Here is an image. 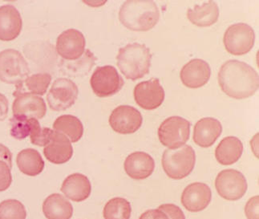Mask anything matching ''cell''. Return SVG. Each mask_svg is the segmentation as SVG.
Returning a JSON list of instances; mask_svg holds the SVG:
<instances>
[{
    "label": "cell",
    "mask_w": 259,
    "mask_h": 219,
    "mask_svg": "<svg viewBox=\"0 0 259 219\" xmlns=\"http://www.w3.org/2000/svg\"><path fill=\"white\" fill-rule=\"evenodd\" d=\"M221 89L234 99H246L258 90V74L250 65L239 60H229L219 72Z\"/></svg>",
    "instance_id": "1"
},
{
    "label": "cell",
    "mask_w": 259,
    "mask_h": 219,
    "mask_svg": "<svg viewBox=\"0 0 259 219\" xmlns=\"http://www.w3.org/2000/svg\"><path fill=\"white\" fill-rule=\"evenodd\" d=\"M119 20L132 31H147L157 25L160 11L153 1H126L120 8Z\"/></svg>",
    "instance_id": "2"
},
{
    "label": "cell",
    "mask_w": 259,
    "mask_h": 219,
    "mask_svg": "<svg viewBox=\"0 0 259 219\" xmlns=\"http://www.w3.org/2000/svg\"><path fill=\"white\" fill-rule=\"evenodd\" d=\"M116 60L122 74L128 80H137L149 73L152 55L145 45L130 43L119 50Z\"/></svg>",
    "instance_id": "3"
},
{
    "label": "cell",
    "mask_w": 259,
    "mask_h": 219,
    "mask_svg": "<svg viewBox=\"0 0 259 219\" xmlns=\"http://www.w3.org/2000/svg\"><path fill=\"white\" fill-rule=\"evenodd\" d=\"M196 155L194 149L188 145L178 149H167L163 153L162 167L167 176L181 180L194 170Z\"/></svg>",
    "instance_id": "4"
},
{
    "label": "cell",
    "mask_w": 259,
    "mask_h": 219,
    "mask_svg": "<svg viewBox=\"0 0 259 219\" xmlns=\"http://www.w3.org/2000/svg\"><path fill=\"white\" fill-rule=\"evenodd\" d=\"M28 64L23 55L15 49H6L0 53V80L17 84L29 75Z\"/></svg>",
    "instance_id": "5"
},
{
    "label": "cell",
    "mask_w": 259,
    "mask_h": 219,
    "mask_svg": "<svg viewBox=\"0 0 259 219\" xmlns=\"http://www.w3.org/2000/svg\"><path fill=\"white\" fill-rule=\"evenodd\" d=\"M190 123L181 116H170L164 120L158 128V138L163 146L178 149L190 138Z\"/></svg>",
    "instance_id": "6"
},
{
    "label": "cell",
    "mask_w": 259,
    "mask_h": 219,
    "mask_svg": "<svg viewBox=\"0 0 259 219\" xmlns=\"http://www.w3.org/2000/svg\"><path fill=\"white\" fill-rule=\"evenodd\" d=\"M255 34L253 28L246 23L233 24L227 28L223 37L225 49L230 54L242 56L253 49Z\"/></svg>",
    "instance_id": "7"
},
{
    "label": "cell",
    "mask_w": 259,
    "mask_h": 219,
    "mask_svg": "<svg viewBox=\"0 0 259 219\" xmlns=\"http://www.w3.org/2000/svg\"><path fill=\"white\" fill-rule=\"evenodd\" d=\"M215 187L222 198L237 201L245 195L248 186L246 178L236 169L221 171L215 180Z\"/></svg>",
    "instance_id": "8"
},
{
    "label": "cell",
    "mask_w": 259,
    "mask_h": 219,
    "mask_svg": "<svg viewBox=\"0 0 259 219\" xmlns=\"http://www.w3.org/2000/svg\"><path fill=\"white\" fill-rule=\"evenodd\" d=\"M90 83L96 95L103 98L111 97L120 92L124 82L114 67L105 65L98 67L95 70Z\"/></svg>",
    "instance_id": "9"
},
{
    "label": "cell",
    "mask_w": 259,
    "mask_h": 219,
    "mask_svg": "<svg viewBox=\"0 0 259 219\" xmlns=\"http://www.w3.org/2000/svg\"><path fill=\"white\" fill-rule=\"evenodd\" d=\"M77 86L67 78H59L53 83L47 95V101L51 109L57 112L69 109L77 99Z\"/></svg>",
    "instance_id": "10"
},
{
    "label": "cell",
    "mask_w": 259,
    "mask_h": 219,
    "mask_svg": "<svg viewBox=\"0 0 259 219\" xmlns=\"http://www.w3.org/2000/svg\"><path fill=\"white\" fill-rule=\"evenodd\" d=\"M11 135L18 140L30 136L31 143L35 146H45L49 128H41L37 119L23 116H13L10 120Z\"/></svg>",
    "instance_id": "11"
},
{
    "label": "cell",
    "mask_w": 259,
    "mask_h": 219,
    "mask_svg": "<svg viewBox=\"0 0 259 219\" xmlns=\"http://www.w3.org/2000/svg\"><path fill=\"white\" fill-rule=\"evenodd\" d=\"M143 122V117L138 109L130 105H120L112 111L109 124L115 132L132 134L137 132Z\"/></svg>",
    "instance_id": "12"
},
{
    "label": "cell",
    "mask_w": 259,
    "mask_h": 219,
    "mask_svg": "<svg viewBox=\"0 0 259 219\" xmlns=\"http://www.w3.org/2000/svg\"><path fill=\"white\" fill-rule=\"evenodd\" d=\"M134 95L136 103L145 110L157 109L164 100V89L157 78L137 84Z\"/></svg>",
    "instance_id": "13"
},
{
    "label": "cell",
    "mask_w": 259,
    "mask_h": 219,
    "mask_svg": "<svg viewBox=\"0 0 259 219\" xmlns=\"http://www.w3.org/2000/svg\"><path fill=\"white\" fill-rule=\"evenodd\" d=\"M44 147L45 157L56 165L68 162L73 154V148L69 139L55 130L51 129Z\"/></svg>",
    "instance_id": "14"
},
{
    "label": "cell",
    "mask_w": 259,
    "mask_h": 219,
    "mask_svg": "<svg viewBox=\"0 0 259 219\" xmlns=\"http://www.w3.org/2000/svg\"><path fill=\"white\" fill-rule=\"evenodd\" d=\"M85 45V38L82 32L76 29H68L59 35L56 49L64 60H76L84 53Z\"/></svg>",
    "instance_id": "15"
},
{
    "label": "cell",
    "mask_w": 259,
    "mask_h": 219,
    "mask_svg": "<svg viewBox=\"0 0 259 219\" xmlns=\"http://www.w3.org/2000/svg\"><path fill=\"white\" fill-rule=\"evenodd\" d=\"M210 75L209 64L201 59H194L184 65L180 77L184 85L190 89H198L208 83Z\"/></svg>",
    "instance_id": "16"
},
{
    "label": "cell",
    "mask_w": 259,
    "mask_h": 219,
    "mask_svg": "<svg viewBox=\"0 0 259 219\" xmlns=\"http://www.w3.org/2000/svg\"><path fill=\"white\" fill-rule=\"evenodd\" d=\"M212 193L205 183H194L189 185L182 195L184 207L190 212L202 211L210 203Z\"/></svg>",
    "instance_id": "17"
},
{
    "label": "cell",
    "mask_w": 259,
    "mask_h": 219,
    "mask_svg": "<svg viewBox=\"0 0 259 219\" xmlns=\"http://www.w3.org/2000/svg\"><path fill=\"white\" fill-rule=\"evenodd\" d=\"M126 173L135 180H144L151 176L155 169V161L145 152H135L127 157L124 164Z\"/></svg>",
    "instance_id": "18"
},
{
    "label": "cell",
    "mask_w": 259,
    "mask_h": 219,
    "mask_svg": "<svg viewBox=\"0 0 259 219\" xmlns=\"http://www.w3.org/2000/svg\"><path fill=\"white\" fill-rule=\"evenodd\" d=\"M23 27L21 16L15 7H0V40L12 41L16 39Z\"/></svg>",
    "instance_id": "19"
},
{
    "label": "cell",
    "mask_w": 259,
    "mask_h": 219,
    "mask_svg": "<svg viewBox=\"0 0 259 219\" xmlns=\"http://www.w3.org/2000/svg\"><path fill=\"white\" fill-rule=\"evenodd\" d=\"M223 132L220 121L213 117H205L196 123L194 129V142L202 148L213 146Z\"/></svg>",
    "instance_id": "20"
},
{
    "label": "cell",
    "mask_w": 259,
    "mask_h": 219,
    "mask_svg": "<svg viewBox=\"0 0 259 219\" xmlns=\"http://www.w3.org/2000/svg\"><path fill=\"white\" fill-rule=\"evenodd\" d=\"M12 111L13 116H23L38 120L43 118L46 114L47 107L43 98L26 94L16 97Z\"/></svg>",
    "instance_id": "21"
},
{
    "label": "cell",
    "mask_w": 259,
    "mask_h": 219,
    "mask_svg": "<svg viewBox=\"0 0 259 219\" xmlns=\"http://www.w3.org/2000/svg\"><path fill=\"white\" fill-rule=\"evenodd\" d=\"M61 191L66 198L73 202H83L91 194V183L85 175L73 173L66 178L61 186Z\"/></svg>",
    "instance_id": "22"
},
{
    "label": "cell",
    "mask_w": 259,
    "mask_h": 219,
    "mask_svg": "<svg viewBox=\"0 0 259 219\" xmlns=\"http://www.w3.org/2000/svg\"><path fill=\"white\" fill-rule=\"evenodd\" d=\"M243 144L236 137H227L221 141L215 150V157L221 165H230L240 159Z\"/></svg>",
    "instance_id": "23"
},
{
    "label": "cell",
    "mask_w": 259,
    "mask_h": 219,
    "mask_svg": "<svg viewBox=\"0 0 259 219\" xmlns=\"http://www.w3.org/2000/svg\"><path fill=\"white\" fill-rule=\"evenodd\" d=\"M187 17L197 27H210L219 20V8L216 3L209 1L201 5H196L194 8H189Z\"/></svg>",
    "instance_id": "24"
},
{
    "label": "cell",
    "mask_w": 259,
    "mask_h": 219,
    "mask_svg": "<svg viewBox=\"0 0 259 219\" xmlns=\"http://www.w3.org/2000/svg\"><path fill=\"white\" fill-rule=\"evenodd\" d=\"M52 76L49 73H37L27 76L25 80L16 85L14 97L19 96L34 95L43 96L50 85Z\"/></svg>",
    "instance_id": "25"
},
{
    "label": "cell",
    "mask_w": 259,
    "mask_h": 219,
    "mask_svg": "<svg viewBox=\"0 0 259 219\" xmlns=\"http://www.w3.org/2000/svg\"><path fill=\"white\" fill-rule=\"evenodd\" d=\"M43 212L47 219H70L73 214V207L61 194H53L44 202Z\"/></svg>",
    "instance_id": "26"
},
{
    "label": "cell",
    "mask_w": 259,
    "mask_h": 219,
    "mask_svg": "<svg viewBox=\"0 0 259 219\" xmlns=\"http://www.w3.org/2000/svg\"><path fill=\"white\" fill-rule=\"evenodd\" d=\"M16 163L22 173L27 176H37L45 169V161L40 153L34 149H26L20 151L16 157Z\"/></svg>",
    "instance_id": "27"
},
{
    "label": "cell",
    "mask_w": 259,
    "mask_h": 219,
    "mask_svg": "<svg viewBox=\"0 0 259 219\" xmlns=\"http://www.w3.org/2000/svg\"><path fill=\"white\" fill-rule=\"evenodd\" d=\"M53 128L68 138L72 143H76L83 137V124L79 119L72 115L59 116L53 123Z\"/></svg>",
    "instance_id": "28"
},
{
    "label": "cell",
    "mask_w": 259,
    "mask_h": 219,
    "mask_svg": "<svg viewBox=\"0 0 259 219\" xmlns=\"http://www.w3.org/2000/svg\"><path fill=\"white\" fill-rule=\"evenodd\" d=\"M131 213V205L127 200L114 198L107 202L103 214L105 219H130Z\"/></svg>",
    "instance_id": "29"
},
{
    "label": "cell",
    "mask_w": 259,
    "mask_h": 219,
    "mask_svg": "<svg viewBox=\"0 0 259 219\" xmlns=\"http://www.w3.org/2000/svg\"><path fill=\"white\" fill-rule=\"evenodd\" d=\"M12 155L8 148L0 144V192L5 191L12 183Z\"/></svg>",
    "instance_id": "30"
},
{
    "label": "cell",
    "mask_w": 259,
    "mask_h": 219,
    "mask_svg": "<svg viewBox=\"0 0 259 219\" xmlns=\"http://www.w3.org/2000/svg\"><path fill=\"white\" fill-rule=\"evenodd\" d=\"M27 211L23 204L15 199L0 203V219H26Z\"/></svg>",
    "instance_id": "31"
},
{
    "label": "cell",
    "mask_w": 259,
    "mask_h": 219,
    "mask_svg": "<svg viewBox=\"0 0 259 219\" xmlns=\"http://www.w3.org/2000/svg\"><path fill=\"white\" fill-rule=\"evenodd\" d=\"M158 209L166 213L169 219H186L181 208L174 204H163L159 206Z\"/></svg>",
    "instance_id": "32"
},
{
    "label": "cell",
    "mask_w": 259,
    "mask_h": 219,
    "mask_svg": "<svg viewBox=\"0 0 259 219\" xmlns=\"http://www.w3.org/2000/svg\"><path fill=\"white\" fill-rule=\"evenodd\" d=\"M259 197L250 198L246 203L245 213L248 219H259L258 215Z\"/></svg>",
    "instance_id": "33"
},
{
    "label": "cell",
    "mask_w": 259,
    "mask_h": 219,
    "mask_svg": "<svg viewBox=\"0 0 259 219\" xmlns=\"http://www.w3.org/2000/svg\"><path fill=\"white\" fill-rule=\"evenodd\" d=\"M139 219H169L166 213L160 209H149L141 214Z\"/></svg>",
    "instance_id": "34"
},
{
    "label": "cell",
    "mask_w": 259,
    "mask_h": 219,
    "mask_svg": "<svg viewBox=\"0 0 259 219\" xmlns=\"http://www.w3.org/2000/svg\"><path fill=\"white\" fill-rule=\"evenodd\" d=\"M9 111V102L5 96L0 93V121L5 120L8 117Z\"/></svg>",
    "instance_id": "35"
}]
</instances>
